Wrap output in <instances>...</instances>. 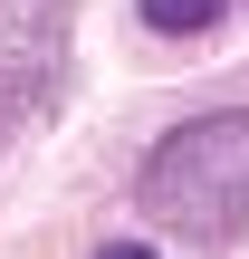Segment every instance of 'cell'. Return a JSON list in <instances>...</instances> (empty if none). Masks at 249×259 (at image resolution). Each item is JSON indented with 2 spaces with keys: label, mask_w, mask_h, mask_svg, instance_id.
<instances>
[{
  "label": "cell",
  "mask_w": 249,
  "mask_h": 259,
  "mask_svg": "<svg viewBox=\"0 0 249 259\" xmlns=\"http://www.w3.org/2000/svg\"><path fill=\"white\" fill-rule=\"evenodd\" d=\"M134 202L173 240H202V250L240 240L249 231V115H192V125H173L144 154Z\"/></svg>",
  "instance_id": "cell-1"
},
{
  "label": "cell",
  "mask_w": 249,
  "mask_h": 259,
  "mask_svg": "<svg viewBox=\"0 0 249 259\" xmlns=\"http://www.w3.org/2000/svg\"><path fill=\"white\" fill-rule=\"evenodd\" d=\"M221 10H230V0H144V29L192 38V29H221Z\"/></svg>",
  "instance_id": "cell-2"
},
{
  "label": "cell",
  "mask_w": 249,
  "mask_h": 259,
  "mask_svg": "<svg viewBox=\"0 0 249 259\" xmlns=\"http://www.w3.org/2000/svg\"><path fill=\"white\" fill-rule=\"evenodd\" d=\"M96 259H154V250H144V240H115V250H96Z\"/></svg>",
  "instance_id": "cell-3"
}]
</instances>
